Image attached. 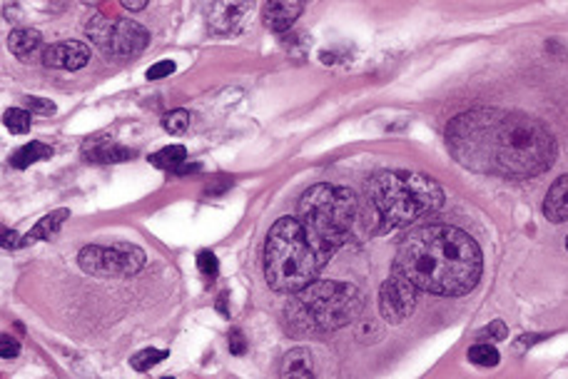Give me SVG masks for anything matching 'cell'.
I'll return each instance as SVG.
<instances>
[{"label":"cell","instance_id":"6da1fadb","mask_svg":"<svg viewBox=\"0 0 568 379\" xmlns=\"http://www.w3.org/2000/svg\"><path fill=\"white\" fill-rule=\"evenodd\" d=\"M447 145L469 170L508 180L536 177L556 160L551 130L518 110L477 108L457 115L447 128Z\"/></svg>","mask_w":568,"mask_h":379},{"label":"cell","instance_id":"7a4b0ae2","mask_svg":"<svg viewBox=\"0 0 568 379\" xmlns=\"http://www.w3.org/2000/svg\"><path fill=\"white\" fill-rule=\"evenodd\" d=\"M394 272L416 289L441 298H461L477 288L484 257L477 240L451 225H424L399 242Z\"/></svg>","mask_w":568,"mask_h":379},{"label":"cell","instance_id":"3957f363","mask_svg":"<svg viewBox=\"0 0 568 379\" xmlns=\"http://www.w3.org/2000/svg\"><path fill=\"white\" fill-rule=\"evenodd\" d=\"M444 205V190L434 177L406 170H386L366 183L359 225L369 235H386Z\"/></svg>","mask_w":568,"mask_h":379},{"label":"cell","instance_id":"277c9868","mask_svg":"<svg viewBox=\"0 0 568 379\" xmlns=\"http://www.w3.org/2000/svg\"><path fill=\"white\" fill-rule=\"evenodd\" d=\"M327 262L297 217H279L264 240V280L274 292L295 295L312 285Z\"/></svg>","mask_w":568,"mask_h":379},{"label":"cell","instance_id":"5b68a950","mask_svg":"<svg viewBox=\"0 0 568 379\" xmlns=\"http://www.w3.org/2000/svg\"><path fill=\"white\" fill-rule=\"evenodd\" d=\"M362 200L342 185L319 183L299 197V223L307 230L322 260H329L339 247L349 242L359 225Z\"/></svg>","mask_w":568,"mask_h":379},{"label":"cell","instance_id":"8992f818","mask_svg":"<svg viewBox=\"0 0 568 379\" xmlns=\"http://www.w3.org/2000/svg\"><path fill=\"white\" fill-rule=\"evenodd\" d=\"M362 308L364 295L352 282L315 280L287 302L284 319L295 335H322L355 322Z\"/></svg>","mask_w":568,"mask_h":379},{"label":"cell","instance_id":"52a82bcc","mask_svg":"<svg viewBox=\"0 0 568 379\" xmlns=\"http://www.w3.org/2000/svg\"><path fill=\"white\" fill-rule=\"evenodd\" d=\"M78 265L85 275L120 280V277L137 275L145 267V250L132 242L88 245L78 252Z\"/></svg>","mask_w":568,"mask_h":379},{"label":"cell","instance_id":"ba28073f","mask_svg":"<svg viewBox=\"0 0 568 379\" xmlns=\"http://www.w3.org/2000/svg\"><path fill=\"white\" fill-rule=\"evenodd\" d=\"M85 33L108 58H132L150 45V33L135 21H108L105 15H92L85 23Z\"/></svg>","mask_w":568,"mask_h":379},{"label":"cell","instance_id":"9c48e42d","mask_svg":"<svg viewBox=\"0 0 568 379\" xmlns=\"http://www.w3.org/2000/svg\"><path fill=\"white\" fill-rule=\"evenodd\" d=\"M416 292L419 289L409 280L392 272V277L384 280V285L379 289V312H382V317L386 322H392V325L404 322L416 308Z\"/></svg>","mask_w":568,"mask_h":379},{"label":"cell","instance_id":"30bf717a","mask_svg":"<svg viewBox=\"0 0 568 379\" xmlns=\"http://www.w3.org/2000/svg\"><path fill=\"white\" fill-rule=\"evenodd\" d=\"M90 62V48L80 41H62L45 48L43 65L58 71H80Z\"/></svg>","mask_w":568,"mask_h":379},{"label":"cell","instance_id":"8fae6325","mask_svg":"<svg viewBox=\"0 0 568 379\" xmlns=\"http://www.w3.org/2000/svg\"><path fill=\"white\" fill-rule=\"evenodd\" d=\"M302 11H305V5L295 3V0H272L262 11L264 28H270L272 33L289 31L297 18L302 15Z\"/></svg>","mask_w":568,"mask_h":379},{"label":"cell","instance_id":"7c38bea8","mask_svg":"<svg viewBox=\"0 0 568 379\" xmlns=\"http://www.w3.org/2000/svg\"><path fill=\"white\" fill-rule=\"evenodd\" d=\"M8 48H11V52L18 61L31 62L38 61V58L43 61L48 45H43V38L38 31H33V28H18V31H13L8 35Z\"/></svg>","mask_w":568,"mask_h":379},{"label":"cell","instance_id":"4fadbf2b","mask_svg":"<svg viewBox=\"0 0 568 379\" xmlns=\"http://www.w3.org/2000/svg\"><path fill=\"white\" fill-rule=\"evenodd\" d=\"M279 379H317L312 352L307 347L289 349L279 365Z\"/></svg>","mask_w":568,"mask_h":379},{"label":"cell","instance_id":"5bb4252c","mask_svg":"<svg viewBox=\"0 0 568 379\" xmlns=\"http://www.w3.org/2000/svg\"><path fill=\"white\" fill-rule=\"evenodd\" d=\"M544 215L554 225L568 223V175H561L544 197Z\"/></svg>","mask_w":568,"mask_h":379},{"label":"cell","instance_id":"9a60e30c","mask_svg":"<svg viewBox=\"0 0 568 379\" xmlns=\"http://www.w3.org/2000/svg\"><path fill=\"white\" fill-rule=\"evenodd\" d=\"M82 153L92 163H128V160L135 157V150L110 143V140H90L82 147Z\"/></svg>","mask_w":568,"mask_h":379},{"label":"cell","instance_id":"2e32d148","mask_svg":"<svg viewBox=\"0 0 568 379\" xmlns=\"http://www.w3.org/2000/svg\"><path fill=\"white\" fill-rule=\"evenodd\" d=\"M68 220H71V210H68V207L52 210L51 215L43 217L41 223L33 227L28 235L23 237V245H31V242H38V240H51V237H55L61 232L62 225H65Z\"/></svg>","mask_w":568,"mask_h":379},{"label":"cell","instance_id":"e0dca14e","mask_svg":"<svg viewBox=\"0 0 568 379\" xmlns=\"http://www.w3.org/2000/svg\"><path fill=\"white\" fill-rule=\"evenodd\" d=\"M51 157H52L51 145L41 143V140H33V143L23 145V147H18V150L11 155V165L15 170H25V167H31L33 163L51 160Z\"/></svg>","mask_w":568,"mask_h":379},{"label":"cell","instance_id":"ac0fdd59","mask_svg":"<svg viewBox=\"0 0 568 379\" xmlns=\"http://www.w3.org/2000/svg\"><path fill=\"white\" fill-rule=\"evenodd\" d=\"M185 160H187V150H185L183 145H167L163 150H157L155 155H150V163L155 167H160V170H177V167H183Z\"/></svg>","mask_w":568,"mask_h":379},{"label":"cell","instance_id":"d6986e66","mask_svg":"<svg viewBox=\"0 0 568 379\" xmlns=\"http://www.w3.org/2000/svg\"><path fill=\"white\" fill-rule=\"evenodd\" d=\"M469 362L477 365V367H497L501 362V355L491 342H477L474 347L469 349Z\"/></svg>","mask_w":568,"mask_h":379},{"label":"cell","instance_id":"ffe728a7","mask_svg":"<svg viewBox=\"0 0 568 379\" xmlns=\"http://www.w3.org/2000/svg\"><path fill=\"white\" fill-rule=\"evenodd\" d=\"M167 357H170V352H167V349L150 347V349H142V352H137V355L130 359V365L135 372H147V369L157 367V365Z\"/></svg>","mask_w":568,"mask_h":379},{"label":"cell","instance_id":"44dd1931","mask_svg":"<svg viewBox=\"0 0 568 379\" xmlns=\"http://www.w3.org/2000/svg\"><path fill=\"white\" fill-rule=\"evenodd\" d=\"M3 123H5V128H8L13 135H25L31 133L33 118L31 113L23 110V108H11L8 113L3 115Z\"/></svg>","mask_w":568,"mask_h":379},{"label":"cell","instance_id":"7402d4cb","mask_svg":"<svg viewBox=\"0 0 568 379\" xmlns=\"http://www.w3.org/2000/svg\"><path fill=\"white\" fill-rule=\"evenodd\" d=\"M165 133L170 135H185L190 130V113L187 110H173L163 118Z\"/></svg>","mask_w":568,"mask_h":379},{"label":"cell","instance_id":"603a6c76","mask_svg":"<svg viewBox=\"0 0 568 379\" xmlns=\"http://www.w3.org/2000/svg\"><path fill=\"white\" fill-rule=\"evenodd\" d=\"M506 337H508V329H506V325L501 322V319H494L488 327H484L481 332H478V339H484V342L488 339L491 345H494V342H504Z\"/></svg>","mask_w":568,"mask_h":379},{"label":"cell","instance_id":"cb8c5ba5","mask_svg":"<svg viewBox=\"0 0 568 379\" xmlns=\"http://www.w3.org/2000/svg\"><path fill=\"white\" fill-rule=\"evenodd\" d=\"M197 267H200V272H203L204 277L213 280V277L217 275V270H220V262H217L214 252H210V250H200V252H197Z\"/></svg>","mask_w":568,"mask_h":379},{"label":"cell","instance_id":"d4e9b609","mask_svg":"<svg viewBox=\"0 0 568 379\" xmlns=\"http://www.w3.org/2000/svg\"><path fill=\"white\" fill-rule=\"evenodd\" d=\"M173 72H175L173 61H160V62H155V65H150V68H147L145 78H147V81H163V78L173 75Z\"/></svg>","mask_w":568,"mask_h":379},{"label":"cell","instance_id":"484cf974","mask_svg":"<svg viewBox=\"0 0 568 379\" xmlns=\"http://www.w3.org/2000/svg\"><path fill=\"white\" fill-rule=\"evenodd\" d=\"M227 347L232 352L234 357H242L244 352H247V339H244L242 329H230V335H227Z\"/></svg>","mask_w":568,"mask_h":379},{"label":"cell","instance_id":"4316f807","mask_svg":"<svg viewBox=\"0 0 568 379\" xmlns=\"http://www.w3.org/2000/svg\"><path fill=\"white\" fill-rule=\"evenodd\" d=\"M25 108H28L31 113H41V115L55 113V103L45 100V98H33V95H28V98H25Z\"/></svg>","mask_w":568,"mask_h":379},{"label":"cell","instance_id":"83f0119b","mask_svg":"<svg viewBox=\"0 0 568 379\" xmlns=\"http://www.w3.org/2000/svg\"><path fill=\"white\" fill-rule=\"evenodd\" d=\"M18 355H21V345H18V339H13L11 335H3V337H0V357L15 359Z\"/></svg>","mask_w":568,"mask_h":379},{"label":"cell","instance_id":"f1b7e54d","mask_svg":"<svg viewBox=\"0 0 568 379\" xmlns=\"http://www.w3.org/2000/svg\"><path fill=\"white\" fill-rule=\"evenodd\" d=\"M3 250H15V247H23V240L18 237L15 230H8V227H3Z\"/></svg>","mask_w":568,"mask_h":379},{"label":"cell","instance_id":"f546056e","mask_svg":"<svg viewBox=\"0 0 568 379\" xmlns=\"http://www.w3.org/2000/svg\"><path fill=\"white\" fill-rule=\"evenodd\" d=\"M217 309L222 312L224 317H230V309H227V298H224V295H220V298H217Z\"/></svg>","mask_w":568,"mask_h":379},{"label":"cell","instance_id":"4dcf8cb0","mask_svg":"<svg viewBox=\"0 0 568 379\" xmlns=\"http://www.w3.org/2000/svg\"><path fill=\"white\" fill-rule=\"evenodd\" d=\"M122 5H125L128 11H142V8H145V3H130V0H125Z\"/></svg>","mask_w":568,"mask_h":379},{"label":"cell","instance_id":"1f68e13d","mask_svg":"<svg viewBox=\"0 0 568 379\" xmlns=\"http://www.w3.org/2000/svg\"><path fill=\"white\" fill-rule=\"evenodd\" d=\"M566 250H568V237H566Z\"/></svg>","mask_w":568,"mask_h":379},{"label":"cell","instance_id":"d6a6232c","mask_svg":"<svg viewBox=\"0 0 568 379\" xmlns=\"http://www.w3.org/2000/svg\"><path fill=\"white\" fill-rule=\"evenodd\" d=\"M163 379H173V377H163Z\"/></svg>","mask_w":568,"mask_h":379}]
</instances>
